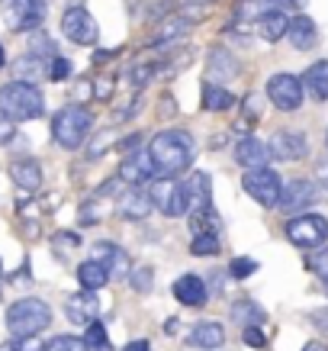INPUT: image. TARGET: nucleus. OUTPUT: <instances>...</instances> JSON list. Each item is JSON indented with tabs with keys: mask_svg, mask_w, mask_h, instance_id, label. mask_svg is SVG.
<instances>
[{
	"mask_svg": "<svg viewBox=\"0 0 328 351\" xmlns=\"http://www.w3.org/2000/svg\"><path fill=\"white\" fill-rule=\"evenodd\" d=\"M149 152L155 165H158V174L161 178H177L184 171L193 165V145L190 132H184V129H168V132H158V136H151L149 142Z\"/></svg>",
	"mask_w": 328,
	"mask_h": 351,
	"instance_id": "obj_1",
	"label": "nucleus"
},
{
	"mask_svg": "<svg viewBox=\"0 0 328 351\" xmlns=\"http://www.w3.org/2000/svg\"><path fill=\"white\" fill-rule=\"evenodd\" d=\"M0 113L10 117L13 123H29L45 113L42 90L29 81H13V84L0 87Z\"/></svg>",
	"mask_w": 328,
	"mask_h": 351,
	"instance_id": "obj_2",
	"label": "nucleus"
},
{
	"mask_svg": "<svg viewBox=\"0 0 328 351\" xmlns=\"http://www.w3.org/2000/svg\"><path fill=\"white\" fill-rule=\"evenodd\" d=\"M49 322H52V309H49V303H42L36 297L16 300L7 309V329L16 339H36L39 332L49 329Z\"/></svg>",
	"mask_w": 328,
	"mask_h": 351,
	"instance_id": "obj_3",
	"label": "nucleus"
},
{
	"mask_svg": "<svg viewBox=\"0 0 328 351\" xmlns=\"http://www.w3.org/2000/svg\"><path fill=\"white\" fill-rule=\"evenodd\" d=\"M90 126H94V117H90V110L84 107H64L55 113L52 119V136L55 142L62 145V149L75 152L84 145V138L90 136Z\"/></svg>",
	"mask_w": 328,
	"mask_h": 351,
	"instance_id": "obj_4",
	"label": "nucleus"
},
{
	"mask_svg": "<svg viewBox=\"0 0 328 351\" xmlns=\"http://www.w3.org/2000/svg\"><path fill=\"white\" fill-rule=\"evenodd\" d=\"M151 200H155V210H161L164 216H187L190 213V193H187V184H180L177 178H158L151 184Z\"/></svg>",
	"mask_w": 328,
	"mask_h": 351,
	"instance_id": "obj_5",
	"label": "nucleus"
},
{
	"mask_svg": "<svg viewBox=\"0 0 328 351\" xmlns=\"http://www.w3.org/2000/svg\"><path fill=\"white\" fill-rule=\"evenodd\" d=\"M303 94H306V87H303V77H297V75L277 71V75H270V81H267V100H270L280 113H297L299 104H303Z\"/></svg>",
	"mask_w": 328,
	"mask_h": 351,
	"instance_id": "obj_6",
	"label": "nucleus"
},
{
	"mask_svg": "<svg viewBox=\"0 0 328 351\" xmlns=\"http://www.w3.org/2000/svg\"><path fill=\"white\" fill-rule=\"evenodd\" d=\"M286 239L306 252H316L322 248L328 239V219L325 216H316V213H306V216H297L286 223Z\"/></svg>",
	"mask_w": 328,
	"mask_h": 351,
	"instance_id": "obj_7",
	"label": "nucleus"
},
{
	"mask_svg": "<svg viewBox=\"0 0 328 351\" xmlns=\"http://www.w3.org/2000/svg\"><path fill=\"white\" fill-rule=\"evenodd\" d=\"M3 23L13 32H29L36 26H42L45 20V0H3L0 3Z\"/></svg>",
	"mask_w": 328,
	"mask_h": 351,
	"instance_id": "obj_8",
	"label": "nucleus"
},
{
	"mask_svg": "<svg viewBox=\"0 0 328 351\" xmlns=\"http://www.w3.org/2000/svg\"><path fill=\"white\" fill-rule=\"evenodd\" d=\"M62 32H64V39L75 45H94L100 39V26H97V20L81 3H71L62 13Z\"/></svg>",
	"mask_w": 328,
	"mask_h": 351,
	"instance_id": "obj_9",
	"label": "nucleus"
},
{
	"mask_svg": "<svg viewBox=\"0 0 328 351\" xmlns=\"http://www.w3.org/2000/svg\"><path fill=\"white\" fill-rule=\"evenodd\" d=\"M242 187L248 191V197H254L261 206H277V203H280V193H283L280 174L270 168H251L244 174Z\"/></svg>",
	"mask_w": 328,
	"mask_h": 351,
	"instance_id": "obj_10",
	"label": "nucleus"
},
{
	"mask_svg": "<svg viewBox=\"0 0 328 351\" xmlns=\"http://www.w3.org/2000/svg\"><path fill=\"white\" fill-rule=\"evenodd\" d=\"M267 145L277 161H299L309 155V136L299 129H277Z\"/></svg>",
	"mask_w": 328,
	"mask_h": 351,
	"instance_id": "obj_11",
	"label": "nucleus"
},
{
	"mask_svg": "<svg viewBox=\"0 0 328 351\" xmlns=\"http://www.w3.org/2000/svg\"><path fill=\"white\" fill-rule=\"evenodd\" d=\"M119 178L126 184H132V187H138V184H151L161 174H158L155 158H151V152L145 149V152H129L126 161L119 165Z\"/></svg>",
	"mask_w": 328,
	"mask_h": 351,
	"instance_id": "obj_12",
	"label": "nucleus"
},
{
	"mask_svg": "<svg viewBox=\"0 0 328 351\" xmlns=\"http://www.w3.org/2000/svg\"><path fill=\"white\" fill-rule=\"evenodd\" d=\"M64 316H68V322L71 326H90V322H97V316H100V300H97L94 290H81V293H75V297H68V303H64Z\"/></svg>",
	"mask_w": 328,
	"mask_h": 351,
	"instance_id": "obj_13",
	"label": "nucleus"
},
{
	"mask_svg": "<svg viewBox=\"0 0 328 351\" xmlns=\"http://www.w3.org/2000/svg\"><path fill=\"white\" fill-rule=\"evenodd\" d=\"M316 200H318L316 184L290 181V184H283V193H280V210H286V213H297V210H306L309 203H316Z\"/></svg>",
	"mask_w": 328,
	"mask_h": 351,
	"instance_id": "obj_14",
	"label": "nucleus"
},
{
	"mask_svg": "<svg viewBox=\"0 0 328 351\" xmlns=\"http://www.w3.org/2000/svg\"><path fill=\"white\" fill-rule=\"evenodd\" d=\"M267 158H270V145H264L257 136H244L238 138V145H235V161L242 165V168H267Z\"/></svg>",
	"mask_w": 328,
	"mask_h": 351,
	"instance_id": "obj_15",
	"label": "nucleus"
},
{
	"mask_svg": "<svg viewBox=\"0 0 328 351\" xmlns=\"http://www.w3.org/2000/svg\"><path fill=\"white\" fill-rule=\"evenodd\" d=\"M10 178L16 187H23L26 193H36L42 187V168L36 158H16L10 165Z\"/></svg>",
	"mask_w": 328,
	"mask_h": 351,
	"instance_id": "obj_16",
	"label": "nucleus"
},
{
	"mask_svg": "<svg viewBox=\"0 0 328 351\" xmlns=\"http://www.w3.org/2000/svg\"><path fill=\"white\" fill-rule=\"evenodd\" d=\"M286 39H290V45L293 49H299V52H306V49H316L318 43V26L316 20H309V16H293L290 20V32H286Z\"/></svg>",
	"mask_w": 328,
	"mask_h": 351,
	"instance_id": "obj_17",
	"label": "nucleus"
},
{
	"mask_svg": "<svg viewBox=\"0 0 328 351\" xmlns=\"http://www.w3.org/2000/svg\"><path fill=\"white\" fill-rule=\"evenodd\" d=\"M193 23L187 20V16H180V13H171L168 20H161L158 26H155V32H151V45H171L177 43V39H184L187 36V29H190Z\"/></svg>",
	"mask_w": 328,
	"mask_h": 351,
	"instance_id": "obj_18",
	"label": "nucleus"
},
{
	"mask_svg": "<svg viewBox=\"0 0 328 351\" xmlns=\"http://www.w3.org/2000/svg\"><path fill=\"white\" fill-rule=\"evenodd\" d=\"M171 290H174L177 303H184V306H203V303H206V284H203L197 274L177 277Z\"/></svg>",
	"mask_w": 328,
	"mask_h": 351,
	"instance_id": "obj_19",
	"label": "nucleus"
},
{
	"mask_svg": "<svg viewBox=\"0 0 328 351\" xmlns=\"http://www.w3.org/2000/svg\"><path fill=\"white\" fill-rule=\"evenodd\" d=\"M187 341L200 351H216V348H223L225 329L219 326V322H200V326H193V332H190V339Z\"/></svg>",
	"mask_w": 328,
	"mask_h": 351,
	"instance_id": "obj_20",
	"label": "nucleus"
},
{
	"mask_svg": "<svg viewBox=\"0 0 328 351\" xmlns=\"http://www.w3.org/2000/svg\"><path fill=\"white\" fill-rule=\"evenodd\" d=\"M203 110L206 113H229V110L235 107V94L229 90V87L216 84V81H210V84H203Z\"/></svg>",
	"mask_w": 328,
	"mask_h": 351,
	"instance_id": "obj_21",
	"label": "nucleus"
},
{
	"mask_svg": "<svg viewBox=\"0 0 328 351\" xmlns=\"http://www.w3.org/2000/svg\"><path fill=\"white\" fill-rule=\"evenodd\" d=\"M155 210V200H151V193L145 191H129L123 200H119V216L123 219H145V216Z\"/></svg>",
	"mask_w": 328,
	"mask_h": 351,
	"instance_id": "obj_22",
	"label": "nucleus"
},
{
	"mask_svg": "<svg viewBox=\"0 0 328 351\" xmlns=\"http://www.w3.org/2000/svg\"><path fill=\"white\" fill-rule=\"evenodd\" d=\"M286 32H290V20L283 16V10H267L264 16H257V36L264 43H280L286 39Z\"/></svg>",
	"mask_w": 328,
	"mask_h": 351,
	"instance_id": "obj_23",
	"label": "nucleus"
},
{
	"mask_svg": "<svg viewBox=\"0 0 328 351\" xmlns=\"http://www.w3.org/2000/svg\"><path fill=\"white\" fill-rule=\"evenodd\" d=\"M303 87L312 100H328V62H312L303 75Z\"/></svg>",
	"mask_w": 328,
	"mask_h": 351,
	"instance_id": "obj_24",
	"label": "nucleus"
},
{
	"mask_svg": "<svg viewBox=\"0 0 328 351\" xmlns=\"http://www.w3.org/2000/svg\"><path fill=\"white\" fill-rule=\"evenodd\" d=\"M94 258H97V261H103V265L110 267V274H113V277H126L129 258H126V252H123L119 245H110V242L94 245Z\"/></svg>",
	"mask_w": 328,
	"mask_h": 351,
	"instance_id": "obj_25",
	"label": "nucleus"
},
{
	"mask_svg": "<svg viewBox=\"0 0 328 351\" xmlns=\"http://www.w3.org/2000/svg\"><path fill=\"white\" fill-rule=\"evenodd\" d=\"M110 267L103 265V261H97V258H90V261H84V265H77V280H81V287L84 290H100L110 280Z\"/></svg>",
	"mask_w": 328,
	"mask_h": 351,
	"instance_id": "obj_26",
	"label": "nucleus"
},
{
	"mask_svg": "<svg viewBox=\"0 0 328 351\" xmlns=\"http://www.w3.org/2000/svg\"><path fill=\"white\" fill-rule=\"evenodd\" d=\"M210 184H212V178L206 174V171H193V174H190V181H187V193H190V213H193V210L210 206V197H212Z\"/></svg>",
	"mask_w": 328,
	"mask_h": 351,
	"instance_id": "obj_27",
	"label": "nucleus"
},
{
	"mask_svg": "<svg viewBox=\"0 0 328 351\" xmlns=\"http://www.w3.org/2000/svg\"><path fill=\"white\" fill-rule=\"evenodd\" d=\"M190 229L193 235H219V229H223V219H219V213L210 206H203V210H193L190 213Z\"/></svg>",
	"mask_w": 328,
	"mask_h": 351,
	"instance_id": "obj_28",
	"label": "nucleus"
},
{
	"mask_svg": "<svg viewBox=\"0 0 328 351\" xmlns=\"http://www.w3.org/2000/svg\"><path fill=\"white\" fill-rule=\"evenodd\" d=\"M232 319L242 322V326H261L264 322V309L254 306L251 300H238V303H232Z\"/></svg>",
	"mask_w": 328,
	"mask_h": 351,
	"instance_id": "obj_29",
	"label": "nucleus"
},
{
	"mask_svg": "<svg viewBox=\"0 0 328 351\" xmlns=\"http://www.w3.org/2000/svg\"><path fill=\"white\" fill-rule=\"evenodd\" d=\"M42 62L45 58H36V55H26V58H23V62H16L13 64V68H16V75L23 77V81H36V77L39 75H49V68H42Z\"/></svg>",
	"mask_w": 328,
	"mask_h": 351,
	"instance_id": "obj_30",
	"label": "nucleus"
},
{
	"mask_svg": "<svg viewBox=\"0 0 328 351\" xmlns=\"http://www.w3.org/2000/svg\"><path fill=\"white\" fill-rule=\"evenodd\" d=\"M87 351H113V345H110V335H106V329L100 326V322H90L87 326Z\"/></svg>",
	"mask_w": 328,
	"mask_h": 351,
	"instance_id": "obj_31",
	"label": "nucleus"
},
{
	"mask_svg": "<svg viewBox=\"0 0 328 351\" xmlns=\"http://www.w3.org/2000/svg\"><path fill=\"white\" fill-rule=\"evenodd\" d=\"M210 71H223V75H238V62L225 49H212L210 52Z\"/></svg>",
	"mask_w": 328,
	"mask_h": 351,
	"instance_id": "obj_32",
	"label": "nucleus"
},
{
	"mask_svg": "<svg viewBox=\"0 0 328 351\" xmlns=\"http://www.w3.org/2000/svg\"><path fill=\"white\" fill-rule=\"evenodd\" d=\"M155 75H158V62H136L129 71V81H132V87H145Z\"/></svg>",
	"mask_w": 328,
	"mask_h": 351,
	"instance_id": "obj_33",
	"label": "nucleus"
},
{
	"mask_svg": "<svg viewBox=\"0 0 328 351\" xmlns=\"http://www.w3.org/2000/svg\"><path fill=\"white\" fill-rule=\"evenodd\" d=\"M42 351H87V341L77 335H55Z\"/></svg>",
	"mask_w": 328,
	"mask_h": 351,
	"instance_id": "obj_34",
	"label": "nucleus"
},
{
	"mask_svg": "<svg viewBox=\"0 0 328 351\" xmlns=\"http://www.w3.org/2000/svg\"><path fill=\"white\" fill-rule=\"evenodd\" d=\"M190 252L197 258L200 255H219V242H216V235H197L190 245Z\"/></svg>",
	"mask_w": 328,
	"mask_h": 351,
	"instance_id": "obj_35",
	"label": "nucleus"
},
{
	"mask_svg": "<svg viewBox=\"0 0 328 351\" xmlns=\"http://www.w3.org/2000/svg\"><path fill=\"white\" fill-rule=\"evenodd\" d=\"M254 271H257V261H254V258H235L232 265H229V274L238 277V280H244V277H251Z\"/></svg>",
	"mask_w": 328,
	"mask_h": 351,
	"instance_id": "obj_36",
	"label": "nucleus"
},
{
	"mask_svg": "<svg viewBox=\"0 0 328 351\" xmlns=\"http://www.w3.org/2000/svg\"><path fill=\"white\" fill-rule=\"evenodd\" d=\"M129 280H132V287L138 290V293H149L151 280H155V274H151V267H136L132 274H129Z\"/></svg>",
	"mask_w": 328,
	"mask_h": 351,
	"instance_id": "obj_37",
	"label": "nucleus"
},
{
	"mask_svg": "<svg viewBox=\"0 0 328 351\" xmlns=\"http://www.w3.org/2000/svg\"><path fill=\"white\" fill-rule=\"evenodd\" d=\"M32 55H36V58H45V62H52V58H49V55H55L52 39H45L42 32H36V39H32Z\"/></svg>",
	"mask_w": 328,
	"mask_h": 351,
	"instance_id": "obj_38",
	"label": "nucleus"
},
{
	"mask_svg": "<svg viewBox=\"0 0 328 351\" xmlns=\"http://www.w3.org/2000/svg\"><path fill=\"white\" fill-rule=\"evenodd\" d=\"M68 75H71V64H68V58H62V55H52V64H49V77H52V81H64Z\"/></svg>",
	"mask_w": 328,
	"mask_h": 351,
	"instance_id": "obj_39",
	"label": "nucleus"
},
{
	"mask_svg": "<svg viewBox=\"0 0 328 351\" xmlns=\"http://www.w3.org/2000/svg\"><path fill=\"white\" fill-rule=\"evenodd\" d=\"M110 145H113V132H103V136H100V138H94V145L87 149V158H90V161H94V158H100V155H103V152L110 149Z\"/></svg>",
	"mask_w": 328,
	"mask_h": 351,
	"instance_id": "obj_40",
	"label": "nucleus"
},
{
	"mask_svg": "<svg viewBox=\"0 0 328 351\" xmlns=\"http://www.w3.org/2000/svg\"><path fill=\"white\" fill-rule=\"evenodd\" d=\"M309 271H316L318 277H325L328 280V252H318L316 248V255L309 258Z\"/></svg>",
	"mask_w": 328,
	"mask_h": 351,
	"instance_id": "obj_41",
	"label": "nucleus"
},
{
	"mask_svg": "<svg viewBox=\"0 0 328 351\" xmlns=\"http://www.w3.org/2000/svg\"><path fill=\"white\" fill-rule=\"evenodd\" d=\"M244 345H251V348H264L267 345L264 332L257 329V326H244Z\"/></svg>",
	"mask_w": 328,
	"mask_h": 351,
	"instance_id": "obj_42",
	"label": "nucleus"
},
{
	"mask_svg": "<svg viewBox=\"0 0 328 351\" xmlns=\"http://www.w3.org/2000/svg\"><path fill=\"white\" fill-rule=\"evenodd\" d=\"M0 351H39V345L32 339H16V335H13V341H7Z\"/></svg>",
	"mask_w": 328,
	"mask_h": 351,
	"instance_id": "obj_43",
	"label": "nucleus"
},
{
	"mask_svg": "<svg viewBox=\"0 0 328 351\" xmlns=\"http://www.w3.org/2000/svg\"><path fill=\"white\" fill-rule=\"evenodd\" d=\"M13 136H16V126H13V119L0 113V145H7V142H13Z\"/></svg>",
	"mask_w": 328,
	"mask_h": 351,
	"instance_id": "obj_44",
	"label": "nucleus"
},
{
	"mask_svg": "<svg viewBox=\"0 0 328 351\" xmlns=\"http://www.w3.org/2000/svg\"><path fill=\"white\" fill-rule=\"evenodd\" d=\"M94 94L100 97V100H110V94H113V77H100V81H94Z\"/></svg>",
	"mask_w": 328,
	"mask_h": 351,
	"instance_id": "obj_45",
	"label": "nucleus"
},
{
	"mask_svg": "<svg viewBox=\"0 0 328 351\" xmlns=\"http://www.w3.org/2000/svg\"><path fill=\"white\" fill-rule=\"evenodd\" d=\"M123 351H151V348H149V341L145 339H136V341H129Z\"/></svg>",
	"mask_w": 328,
	"mask_h": 351,
	"instance_id": "obj_46",
	"label": "nucleus"
},
{
	"mask_svg": "<svg viewBox=\"0 0 328 351\" xmlns=\"http://www.w3.org/2000/svg\"><path fill=\"white\" fill-rule=\"evenodd\" d=\"M312 322H316L318 329H325V332H328V309H322V313H316V316H312Z\"/></svg>",
	"mask_w": 328,
	"mask_h": 351,
	"instance_id": "obj_47",
	"label": "nucleus"
},
{
	"mask_svg": "<svg viewBox=\"0 0 328 351\" xmlns=\"http://www.w3.org/2000/svg\"><path fill=\"white\" fill-rule=\"evenodd\" d=\"M303 351H328V345L325 341H306V348Z\"/></svg>",
	"mask_w": 328,
	"mask_h": 351,
	"instance_id": "obj_48",
	"label": "nucleus"
},
{
	"mask_svg": "<svg viewBox=\"0 0 328 351\" xmlns=\"http://www.w3.org/2000/svg\"><path fill=\"white\" fill-rule=\"evenodd\" d=\"M180 3H184V7H210L212 0H180Z\"/></svg>",
	"mask_w": 328,
	"mask_h": 351,
	"instance_id": "obj_49",
	"label": "nucleus"
},
{
	"mask_svg": "<svg viewBox=\"0 0 328 351\" xmlns=\"http://www.w3.org/2000/svg\"><path fill=\"white\" fill-rule=\"evenodd\" d=\"M299 3H303V0H280V7H283V10H293V7H299Z\"/></svg>",
	"mask_w": 328,
	"mask_h": 351,
	"instance_id": "obj_50",
	"label": "nucleus"
},
{
	"mask_svg": "<svg viewBox=\"0 0 328 351\" xmlns=\"http://www.w3.org/2000/svg\"><path fill=\"white\" fill-rule=\"evenodd\" d=\"M7 64V55H3V45H0V68Z\"/></svg>",
	"mask_w": 328,
	"mask_h": 351,
	"instance_id": "obj_51",
	"label": "nucleus"
},
{
	"mask_svg": "<svg viewBox=\"0 0 328 351\" xmlns=\"http://www.w3.org/2000/svg\"><path fill=\"white\" fill-rule=\"evenodd\" d=\"M325 145H328V129H325Z\"/></svg>",
	"mask_w": 328,
	"mask_h": 351,
	"instance_id": "obj_52",
	"label": "nucleus"
},
{
	"mask_svg": "<svg viewBox=\"0 0 328 351\" xmlns=\"http://www.w3.org/2000/svg\"><path fill=\"white\" fill-rule=\"evenodd\" d=\"M322 174H328V168H322Z\"/></svg>",
	"mask_w": 328,
	"mask_h": 351,
	"instance_id": "obj_53",
	"label": "nucleus"
},
{
	"mask_svg": "<svg viewBox=\"0 0 328 351\" xmlns=\"http://www.w3.org/2000/svg\"><path fill=\"white\" fill-rule=\"evenodd\" d=\"M0 274H3V267H0Z\"/></svg>",
	"mask_w": 328,
	"mask_h": 351,
	"instance_id": "obj_54",
	"label": "nucleus"
},
{
	"mask_svg": "<svg viewBox=\"0 0 328 351\" xmlns=\"http://www.w3.org/2000/svg\"><path fill=\"white\" fill-rule=\"evenodd\" d=\"M325 284H328V280H325Z\"/></svg>",
	"mask_w": 328,
	"mask_h": 351,
	"instance_id": "obj_55",
	"label": "nucleus"
}]
</instances>
